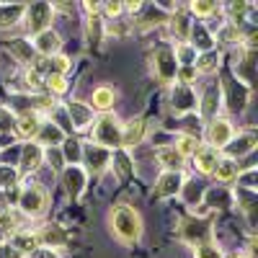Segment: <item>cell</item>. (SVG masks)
<instances>
[{"label": "cell", "instance_id": "1", "mask_svg": "<svg viewBox=\"0 0 258 258\" xmlns=\"http://www.w3.org/2000/svg\"><path fill=\"white\" fill-rule=\"evenodd\" d=\"M109 225L121 243H137L142 238V217L129 204H116L109 212Z\"/></svg>", "mask_w": 258, "mask_h": 258}, {"label": "cell", "instance_id": "2", "mask_svg": "<svg viewBox=\"0 0 258 258\" xmlns=\"http://www.w3.org/2000/svg\"><path fill=\"white\" fill-rule=\"evenodd\" d=\"M93 140H96V145L103 147V150H116V147H121V124L116 121V116L103 114V116L96 121Z\"/></svg>", "mask_w": 258, "mask_h": 258}, {"label": "cell", "instance_id": "3", "mask_svg": "<svg viewBox=\"0 0 258 258\" xmlns=\"http://www.w3.org/2000/svg\"><path fill=\"white\" fill-rule=\"evenodd\" d=\"M52 18H54V6H49V3H34V6H29L24 11V24H26V29L34 36L41 34V31H47L49 24H52Z\"/></svg>", "mask_w": 258, "mask_h": 258}, {"label": "cell", "instance_id": "4", "mask_svg": "<svg viewBox=\"0 0 258 258\" xmlns=\"http://www.w3.org/2000/svg\"><path fill=\"white\" fill-rule=\"evenodd\" d=\"M18 207H21V212H24V214H29V217H39V214L47 209V191L41 188V186H36V183L21 188Z\"/></svg>", "mask_w": 258, "mask_h": 258}, {"label": "cell", "instance_id": "5", "mask_svg": "<svg viewBox=\"0 0 258 258\" xmlns=\"http://www.w3.org/2000/svg\"><path fill=\"white\" fill-rule=\"evenodd\" d=\"M153 68H155V78L160 83H173L176 75H178V62H176V54L170 47H160L153 57Z\"/></svg>", "mask_w": 258, "mask_h": 258}, {"label": "cell", "instance_id": "6", "mask_svg": "<svg viewBox=\"0 0 258 258\" xmlns=\"http://www.w3.org/2000/svg\"><path fill=\"white\" fill-rule=\"evenodd\" d=\"M232 137H235V132H232L230 119H217V116H214V119L207 124V140H209V147L222 150V147H227V142H230Z\"/></svg>", "mask_w": 258, "mask_h": 258}, {"label": "cell", "instance_id": "7", "mask_svg": "<svg viewBox=\"0 0 258 258\" xmlns=\"http://www.w3.org/2000/svg\"><path fill=\"white\" fill-rule=\"evenodd\" d=\"M183 188V178L178 170H165V173L158 176L155 186H153V194L158 199H168V197H176V194H181Z\"/></svg>", "mask_w": 258, "mask_h": 258}, {"label": "cell", "instance_id": "8", "mask_svg": "<svg viewBox=\"0 0 258 258\" xmlns=\"http://www.w3.org/2000/svg\"><path fill=\"white\" fill-rule=\"evenodd\" d=\"M83 163L88 165L91 173H103L106 168H109L111 163V150H103L98 145H88V147H83Z\"/></svg>", "mask_w": 258, "mask_h": 258}, {"label": "cell", "instance_id": "9", "mask_svg": "<svg viewBox=\"0 0 258 258\" xmlns=\"http://www.w3.org/2000/svg\"><path fill=\"white\" fill-rule=\"evenodd\" d=\"M62 186H64V191H68L73 199H78L83 194V188H85V170L80 165L64 168L62 170Z\"/></svg>", "mask_w": 258, "mask_h": 258}, {"label": "cell", "instance_id": "10", "mask_svg": "<svg viewBox=\"0 0 258 258\" xmlns=\"http://www.w3.org/2000/svg\"><path fill=\"white\" fill-rule=\"evenodd\" d=\"M170 101H173V109H176L178 114L197 109V103H199V101H197V93H194L191 85H181V83H176L173 93H170Z\"/></svg>", "mask_w": 258, "mask_h": 258}, {"label": "cell", "instance_id": "11", "mask_svg": "<svg viewBox=\"0 0 258 258\" xmlns=\"http://www.w3.org/2000/svg\"><path fill=\"white\" fill-rule=\"evenodd\" d=\"M160 24H168V13L163 8H155V6H142L140 16L135 18V26L137 29H155Z\"/></svg>", "mask_w": 258, "mask_h": 258}, {"label": "cell", "instance_id": "12", "mask_svg": "<svg viewBox=\"0 0 258 258\" xmlns=\"http://www.w3.org/2000/svg\"><path fill=\"white\" fill-rule=\"evenodd\" d=\"M194 163H197L199 168V173H214V168H217L220 163V150H214L209 145H199L197 147V153H194Z\"/></svg>", "mask_w": 258, "mask_h": 258}, {"label": "cell", "instance_id": "13", "mask_svg": "<svg viewBox=\"0 0 258 258\" xmlns=\"http://www.w3.org/2000/svg\"><path fill=\"white\" fill-rule=\"evenodd\" d=\"M59 34L54 31V29H47V31H41V34H36V39H34V52H39L41 57H54L57 52H59Z\"/></svg>", "mask_w": 258, "mask_h": 258}, {"label": "cell", "instance_id": "14", "mask_svg": "<svg viewBox=\"0 0 258 258\" xmlns=\"http://www.w3.org/2000/svg\"><path fill=\"white\" fill-rule=\"evenodd\" d=\"M8 245H13L16 250H21L24 255H31L34 250L41 248V245H39V235L31 232V230H16V232L11 235V243H8Z\"/></svg>", "mask_w": 258, "mask_h": 258}, {"label": "cell", "instance_id": "15", "mask_svg": "<svg viewBox=\"0 0 258 258\" xmlns=\"http://www.w3.org/2000/svg\"><path fill=\"white\" fill-rule=\"evenodd\" d=\"M181 238L186 240V243H197L199 240V245L209 238V230H207V225L202 222V220H197V217H191V220H183L181 222Z\"/></svg>", "mask_w": 258, "mask_h": 258}, {"label": "cell", "instance_id": "16", "mask_svg": "<svg viewBox=\"0 0 258 258\" xmlns=\"http://www.w3.org/2000/svg\"><path fill=\"white\" fill-rule=\"evenodd\" d=\"M68 114H70L75 129H85V126L93 124V109L88 103H83V101H70L68 103Z\"/></svg>", "mask_w": 258, "mask_h": 258}, {"label": "cell", "instance_id": "17", "mask_svg": "<svg viewBox=\"0 0 258 258\" xmlns=\"http://www.w3.org/2000/svg\"><path fill=\"white\" fill-rule=\"evenodd\" d=\"M39 245H47L49 250L52 248H64L68 243V232H64L59 225H44V230H39Z\"/></svg>", "mask_w": 258, "mask_h": 258}, {"label": "cell", "instance_id": "18", "mask_svg": "<svg viewBox=\"0 0 258 258\" xmlns=\"http://www.w3.org/2000/svg\"><path fill=\"white\" fill-rule=\"evenodd\" d=\"M16 129H18V135H21V137L36 140L39 129H41V119H39V114H36V111H24V114L16 119Z\"/></svg>", "mask_w": 258, "mask_h": 258}, {"label": "cell", "instance_id": "19", "mask_svg": "<svg viewBox=\"0 0 258 258\" xmlns=\"http://www.w3.org/2000/svg\"><path fill=\"white\" fill-rule=\"evenodd\" d=\"M41 160H44V150H41V145L26 142L24 147H21V168L24 170H36L41 165Z\"/></svg>", "mask_w": 258, "mask_h": 258}, {"label": "cell", "instance_id": "20", "mask_svg": "<svg viewBox=\"0 0 258 258\" xmlns=\"http://www.w3.org/2000/svg\"><path fill=\"white\" fill-rule=\"evenodd\" d=\"M255 147V137L250 135V132H245V135H238V137H232L230 142H227V153H230V160H235V158H243V155H248L250 150Z\"/></svg>", "mask_w": 258, "mask_h": 258}, {"label": "cell", "instance_id": "21", "mask_svg": "<svg viewBox=\"0 0 258 258\" xmlns=\"http://www.w3.org/2000/svg\"><path fill=\"white\" fill-rule=\"evenodd\" d=\"M145 135V121L142 119H132L121 126V147H135L142 142Z\"/></svg>", "mask_w": 258, "mask_h": 258}, {"label": "cell", "instance_id": "22", "mask_svg": "<svg viewBox=\"0 0 258 258\" xmlns=\"http://www.w3.org/2000/svg\"><path fill=\"white\" fill-rule=\"evenodd\" d=\"M49 145V147H57L59 142H64V129L52 124V121H41V129L36 135V145Z\"/></svg>", "mask_w": 258, "mask_h": 258}, {"label": "cell", "instance_id": "23", "mask_svg": "<svg viewBox=\"0 0 258 258\" xmlns=\"http://www.w3.org/2000/svg\"><path fill=\"white\" fill-rule=\"evenodd\" d=\"M220 59H222V54H220L217 49L202 52L197 59H194V70H197V73H204V75H212V73L220 70Z\"/></svg>", "mask_w": 258, "mask_h": 258}, {"label": "cell", "instance_id": "24", "mask_svg": "<svg viewBox=\"0 0 258 258\" xmlns=\"http://www.w3.org/2000/svg\"><path fill=\"white\" fill-rule=\"evenodd\" d=\"M114 101H116V91L114 88H109V85H98V88L93 91V96H91V109H98V111H109L111 106H114Z\"/></svg>", "mask_w": 258, "mask_h": 258}, {"label": "cell", "instance_id": "25", "mask_svg": "<svg viewBox=\"0 0 258 258\" xmlns=\"http://www.w3.org/2000/svg\"><path fill=\"white\" fill-rule=\"evenodd\" d=\"M155 155H158V163H160L165 170H181V165H183V158H181V153H178L173 145L160 147Z\"/></svg>", "mask_w": 258, "mask_h": 258}, {"label": "cell", "instance_id": "26", "mask_svg": "<svg viewBox=\"0 0 258 258\" xmlns=\"http://www.w3.org/2000/svg\"><path fill=\"white\" fill-rule=\"evenodd\" d=\"M212 176L217 178L220 183H232V181H238L240 170H238V165H235V160H230V158H220V163H217V168H214V173H212Z\"/></svg>", "mask_w": 258, "mask_h": 258}, {"label": "cell", "instance_id": "27", "mask_svg": "<svg viewBox=\"0 0 258 258\" xmlns=\"http://www.w3.org/2000/svg\"><path fill=\"white\" fill-rule=\"evenodd\" d=\"M168 24H170V31H173V36L178 39V44H183V41H188V34H191V21L183 16V13H173L168 16Z\"/></svg>", "mask_w": 258, "mask_h": 258}, {"label": "cell", "instance_id": "28", "mask_svg": "<svg viewBox=\"0 0 258 258\" xmlns=\"http://www.w3.org/2000/svg\"><path fill=\"white\" fill-rule=\"evenodd\" d=\"M26 6H0V29H11L18 21H24Z\"/></svg>", "mask_w": 258, "mask_h": 258}, {"label": "cell", "instance_id": "29", "mask_svg": "<svg viewBox=\"0 0 258 258\" xmlns=\"http://www.w3.org/2000/svg\"><path fill=\"white\" fill-rule=\"evenodd\" d=\"M188 39H191V47L194 49H202V52H209L212 49V36L204 31V26H191V34H188Z\"/></svg>", "mask_w": 258, "mask_h": 258}, {"label": "cell", "instance_id": "30", "mask_svg": "<svg viewBox=\"0 0 258 258\" xmlns=\"http://www.w3.org/2000/svg\"><path fill=\"white\" fill-rule=\"evenodd\" d=\"M217 106H220V85H212V88L207 91V96H204V103H202V116H212L214 119V114H217Z\"/></svg>", "mask_w": 258, "mask_h": 258}, {"label": "cell", "instance_id": "31", "mask_svg": "<svg viewBox=\"0 0 258 258\" xmlns=\"http://www.w3.org/2000/svg\"><path fill=\"white\" fill-rule=\"evenodd\" d=\"M59 153H62V158H64V160L73 163V165H78V163L83 160V147H80V142H78V140H68V142L62 145Z\"/></svg>", "mask_w": 258, "mask_h": 258}, {"label": "cell", "instance_id": "32", "mask_svg": "<svg viewBox=\"0 0 258 258\" xmlns=\"http://www.w3.org/2000/svg\"><path fill=\"white\" fill-rule=\"evenodd\" d=\"M178 153H181V158H186V155H194L197 153V147H199V137H188V135H181L178 140H176V145H173Z\"/></svg>", "mask_w": 258, "mask_h": 258}, {"label": "cell", "instance_id": "33", "mask_svg": "<svg viewBox=\"0 0 258 258\" xmlns=\"http://www.w3.org/2000/svg\"><path fill=\"white\" fill-rule=\"evenodd\" d=\"M11 52L18 62H31V44H26L24 39H16L11 41Z\"/></svg>", "mask_w": 258, "mask_h": 258}, {"label": "cell", "instance_id": "34", "mask_svg": "<svg viewBox=\"0 0 258 258\" xmlns=\"http://www.w3.org/2000/svg\"><path fill=\"white\" fill-rule=\"evenodd\" d=\"M44 88H47L49 93L59 96V93L68 91V80H64V75H47V78H44Z\"/></svg>", "mask_w": 258, "mask_h": 258}, {"label": "cell", "instance_id": "35", "mask_svg": "<svg viewBox=\"0 0 258 258\" xmlns=\"http://www.w3.org/2000/svg\"><path fill=\"white\" fill-rule=\"evenodd\" d=\"M18 181V170L11 165H0V188H13Z\"/></svg>", "mask_w": 258, "mask_h": 258}, {"label": "cell", "instance_id": "36", "mask_svg": "<svg viewBox=\"0 0 258 258\" xmlns=\"http://www.w3.org/2000/svg\"><path fill=\"white\" fill-rule=\"evenodd\" d=\"M194 258H225V255H222V250L217 245L202 243V245H197V250H194Z\"/></svg>", "mask_w": 258, "mask_h": 258}, {"label": "cell", "instance_id": "37", "mask_svg": "<svg viewBox=\"0 0 258 258\" xmlns=\"http://www.w3.org/2000/svg\"><path fill=\"white\" fill-rule=\"evenodd\" d=\"M183 186H188V188H181V194H183V199L188 202V204H194L202 194H204V188H202V183H197V181H188V183H183Z\"/></svg>", "mask_w": 258, "mask_h": 258}, {"label": "cell", "instance_id": "38", "mask_svg": "<svg viewBox=\"0 0 258 258\" xmlns=\"http://www.w3.org/2000/svg\"><path fill=\"white\" fill-rule=\"evenodd\" d=\"M220 39L225 41V44H240V31H238V26H235V24H227V26H222V31H220Z\"/></svg>", "mask_w": 258, "mask_h": 258}, {"label": "cell", "instance_id": "39", "mask_svg": "<svg viewBox=\"0 0 258 258\" xmlns=\"http://www.w3.org/2000/svg\"><path fill=\"white\" fill-rule=\"evenodd\" d=\"M217 11V3H204V0H197V3H191V13H197L199 18H207L209 13Z\"/></svg>", "mask_w": 258, "mask_h": 258}, {"label": "cell", "instance_id": "40", "mask_svg": "<svg viewBox=\"0 0 258 258\" xmlns=\"http://www.w3.org/2000/svg\"><path fill=\"white\" fill-rule=\"evenodd\" d=\"M44 158H47V163H49L54 170H59L62 163H64V158H62V153H59L57 147H47V150H44Z\"/></svg>", "mask_w": 258, "mask_h": 258}, {"label": "cell", "instance_id": "41", "mask_svg": "<svg viewBox=\"0 0 258 258\" xmlns=\"http://www.w3.org/2000/svg\"><path fill=\"white\" fill-rule=\"evenodd\" d=\"M129 31H132V24H129V21L116 18L114 24H109V34H114V36H126Z\"/></svg>", "mask_w": 258, "mask_h": 258}, {"label": "cell", "instance_id": "42", "mask_svg": "<svg viewBox=\"0 0 258 258\" xmlns=\"http://www.w3.org/2000/svg\"><path fill=\"white\" fill-rule=\"evenodd\" d=\"M11 126H16L13 114H8V111H0V132H11Z\"/></svg>", "mask_w": 258, "mask_h": 258}, {"label": "cell", "instance_id": "43", "mask_svg": "<svg viewBox=\"0 0 258 258\" xmlns=\"http://www.w3.org/2000/svg\"><path fill=\"white\" fill-rule=\"evenodd\" d=\"M0 258H26L21 250H16L13 245H3V253H0Z\"/></svg>", "mask_w": 258, "mask_h": 258}, {"label": "cell", "instance_id": "44", "mask_svg": "<svg viewBox=\"0 0 258 258\" xmlns=\"http://www.w3.org/2000/svg\"><path fill=\"white\" fill-rule=\"evenodd\" d=\"M103 11L109 13V16H114V18H116V16H121V13H124V6H121V3H109Z\"/></svg>", "mask_w": 258, "mask_h": 258}, {"label": "cell", "instance_id": "45", "mask_svg": "<svg viewBox=\"0 0 258 258\" xmlns=\"http://www.w3.org/2000/svg\"><path fill=\"white\" fill-rule=\"evenodd\" d=\"M238 258H250V255H238Z\"/></svg>", "mask_w": 258, "mask_h": 258}, {"label": "cell", "instance_id": "46", "mask_svg": "<svg viewBox=\"0 0 258 258\" xmlns=\"http://www.w3.org/2000/svg\"><path fill=\"white\" fill-rule=\"evenodd\" d=\"M0 253H3V245H0Z\"/></svg>", "mask_w": 258, "mask_h": 258}]
</instances>
